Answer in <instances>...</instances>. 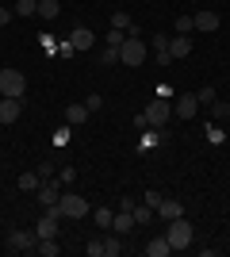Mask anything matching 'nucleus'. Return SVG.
<instances>
[{
  "label": "nucleus",
  "mask_w": 230,
  "mask_h": 257,
  "mask_svg": "<svg viewBox=\"0 0 230 257\" xmlns=\"http://www.w3.org/2000/svg\"><path fill=\"white\" fill-rule=\"evenodd\" d=\"M142 119H146V127H165V123L173 119V104H169V100H161V96H153L150 104H146Z\"/></svg>",
  "instance_id": "2"
},
{
  "label": "nucleus",
  "mask_w": 230,
  "mask_h": 257,
  "mask_svg": "<svg viewBox=\"0 0 230 257\" xmlns=\"http://www.w3.org/2000/svg\"><path fill=\"white\" fill-rule=\"evenodd\" d=\"M58 181H62V184H73L77 181V169H73V165H62V169H58Z\"/></svg>",
  "instance_id": "33"
},
{
  "label": "nucleus",
  "mask_w": 230,
  "mask_h": 257,
  "mask_svg": "<svg viewBox=\"0 0 230 257\" xmlns=\"http://www.w3.org/2000/svg\"><path fill=\"white\" fill-rule=\"evenodd\" d=\"M39 177H43V181H50V177H54V158H46V161H39Z\"/></svg>",
  "instance_id": "31"
},
{
  "label": "nucleus",
  "mask_w": 230,
  "mask_h": 257,
  "mask_svg": "<svg viewBox=\"0 0 230 257\" xmlns=\"http://www.w3.org/2000/svg\"><path fill=\"white\" fill-rule=\"evenodd\" d=\"M123 43H127V31H115V27H111V31H108V46H111V50H119Z\"/></svg>",
  "instance_id": "29"
},
{
  "label": "nucleus",
  "mask_w": 230,
  "mask_h": 257,
  "mask_svg": "<svg viewBox=\"0 0 230 257\" xmlns=\"http://www.w3.org/2000/svg\"><path fill=\"white\" fill-rule=\"evenodd\" d=\"M58 12H62L58 0H39V16H43V20H58Z\"/></svg>",
  "instance_id": "21"
},
{
  "label": "nucleus",
  "mask_w": 230,
  "mask_h": 257,
  "mask_svg": "<svg viewBox=\"0 0 230 257\" xmlns=\"http://www.w3.org/2000/svg\"><path fill=\"white\" fill-rule=\"evenodd\" d=\"M85 107H88V111H100V107H104V96H100V92H88V96H85Z\"/></svg>",
  "instance_id": "34"
},
{
  "label": "nucleus",
  "mask_w": 230,
  "mask_h": 257,
  "mask_svg": "<svg viewBox=\"0 0 230 257\" xmlns=\"http://www.w3.org/2000/svg\"><path fill=\"white\" fill-rule=\"evenodd\" d=\"M211 115H215V119H226V104H219V100H215V104H211Z\"/></svg>",
  "instance_id": "38"
},
{
  "label": "nucleus",
  "mask_w": 230,
  "mask_h": 257,
  "mask_svg": "<svg viewBox=\"0 0 230 257\" xmlns=\"http://www.w3.org/2000/svg\"><path fill=\"white\" fill-rule=\"evenodd\" d=\"M226 119H230V104H226Z\"/></svg>",
  "instance_id": "42"
},
{
  "label": "nucleus",
  "mask_w": 230,
  "mask_h": 257,
  "mask_svg": "<svg viewBox=\"0 0 230 257\" xmlns=\"http://www.w3.org/2000/svg\"><path fill=\"white\" fill-rule=\"evenodd\" d=\"M58 223H62V211H58V204H54V207H46V215L35 223V234L39 238H58Z\"/></svg>",
  "instance_id": "7"
},
{
  "label": "nucleus",
  "mask_w": 230,
  "mask_h": 257,
  "mask_svg": "<svg viewBox=\"0 0 230 257\" xmlns=\"http://www.w3.org/2000/svg\"><path fill=\"white\" fill-rule=\"evenodd\" d=\"M8 20H12V8H4V4H0V27H4Z\"/></svg>",
  "instance_id": "41"
},
{
  "label": "nucleus",
  "mask_w": 230,
  "mask_h": 257,
  "mask_svg": "<svg viewBox=\"0 0 230 257\" xmlns=\"http://www.w3.org/2000/svg\"><path fill=\"white\" fill-rule=\"evenodd\" d=\"M54 142H58V146H66V142H69V127H62V131H58V135H54Z\"/></svg>",
  "instance_id": "39"
},
{
  "label": "nucleus",
  "mask_w": 230,
  "mask_h": 257,
  "mask_svg": "<svg viewBox=\"0 0 230 257\" xmlns=\"http://www.w3.org/2000/svg\"><path fill=\"white\" fill-rule=\"evenodd\" d=\"M119 253H123V246H119V234L111 230V234L104 238V257H119Z\"/></svg>",
  "instance_id": "23"
},
{
  "label": "nucleus",
  "mask_w": 230,
  "mask_h": 257,
  "mask_svg": "<svg viewBox=\"0 0 230 257\" xmlns=\"http://www.w3.org/2000/svg\"><path fill=\"white\" fill-rule=\"evenodd\" d=\"M176 35H192L196 31V23H192V16H176V27H173Z\"/></svg>",
  "instance_id": "26"
},
{
  "label": "nucleus",
  "mask_w": 230,
  "mask_h": 257,
  "mask_svg": "<svg viewBox=\"0 0 230 257\" xmlns=\"http://www.w3.org/2000/svg\"><path fill=\"white\" fill-rule=\"evenodd\" d=\"M192 23H196V31H219V16L215 12H196Z\"/></svg>",
  "instance_id": "17"
},
{
  "label": "nucleus",
  "mask_w": 230,
  "mask_h": 257,
  "mask_svg": "<svg viewBox=\"0 0 230 257\" xmlns=\"http://www.w3.org/2000/svg\"><path fill=\"white\" fill-rule=\"evenodd\" d=\"M35 253H43V257H58V253H62V246H58V238H39Z\"/></svg>",
  "instance_id": "20"
},
{
  "label": "nucleus",
  "mask_w": 230,
  "mask_h": 257,
  "mask_svg": "<svg viewBox=\"0 0 230 257\" xmlns=\"http://www.w3.org/2000/svg\"><path fill=\"white\" fill-rule=\"evenodd\" d=\"M58 54H62V58H73L77 50H73V43H62V46H58Z\"/></svg>",
  "instance_id": "40"
},
{
  "label": "nucleus",
  "mask_w": 230,
  "mask_h": 257,
  "mask_svg": "<svg viewBox=\"0 0 230 257\" xmlns=\"http://www.w3.org/2000/svg\"><path fill=\"white\" fill-rule=\"evenodd\" d=\"M196 111H199L196 92H180L176 96V119H196Z\"/></svg>",
  "instance_id": "9"
},
{
  "label": "nucleus",
  "mask_w": 230,
  "mask_h": 257,
  "mask_svg": "<svg viewBox=\"0 0 230 257\" xmlns=\"http://www.w3.org/2000/svg\"><path fill=\"white\" fill-rule=\"evenodd\" d=\"M173 253V246H169V238H150V242H146V257H169Z\"/></svg>",
  "instance_id": "16"
},
{
  "label": "nucleus",
  "mask_w": 230,
  "mask_h": 257,
  "mask_svg": "<svg viewBox=\"0 0 230 257\" xmlns=\"http://www.w3.org/2000/svg\"><path fill=\"white\" fill-rule=\"evenodd\" d=\"M85 253L88 257H104V242H100V238L96 242H85Z\"/></svg>",
  "instance_id": "36"
},
{
  "label": "nucleus",
  "mask_w": 230,
  "mask_h": 257,
  "mask_svg": "<svg viewBox=\"0 0 230 257\" xmlns=\"http://www.w3.org/2000/svg\"><path fill=\"white\" fill-rule=\"evenodd\" d=\"M92 219H96V226L111 230V219H115V211H111V207H96V211H92Z\"/></svg>",
  "instance_id": "24"
},
{
  "label": "nucleus",
  "mask_w": 230,
  "mask_h": 257,
  "mask_svg": "<svg viewBox=\"0 0 230 257\" xmlns=\"http://www.w3.org/2000/svg\"><path fill=\"white\" fill-rule=\"evenodd\" d=\"M165 238H169V246H173L176 253H180V249H188V246H192V238H196V230H192V223H188L184 215H180V219H173V223H169Z\"/></svg>",
  "instance_id": "1"
},
{
  "label": "nucleus",
  "mask_w": 230,
  "mask_h": 257,
  "mask_svg": "<svg viewBox=\"0 0 230 257\" xmlns=\"http://www.w3.org/2000/svg\"><path fill=\"white\" fill-rule=\"evenodd\" d=\"M169 39H173V35H169V31H153V35H150L153 50H165V46H169Z\"/></svg>",
  "instance_id": "27"
},
{
  "label": "nucleus",
  "mask_w": 230,
  "mask_h": 257,
  "mask_svg": "<svg viewBox=\"0 0 230 257\" xmlns=\"http://www.w3.org/2000/svg\"><path fill=\"white\" fill-rule=\"evenodd\" d=\"M134 226H138V223H134L131 211H115V219H111V230H115V234H131Z\"/></svg>",
  "instance_id": "14"
},
{
  "label": "nucleus",
  "mask_w": 230,
  "mask_h": 257,
  "mask_svg": "<svg viewBox=\"0 0 230 257\" xmlns=\"http://www.w3.org/2000/svg\"><path fill=\"white\" fill-rule=\"evenodd\" d=\"M20 115H23V100H16V96L0 100V123H16Z\"/></svg>",
  "instance_id": "11"
},
{
  "label": "nucleus",
  "mask_w": 230,
  "mask_h": 257,
  "mask_svg": "<svg viewBox=\"0 0 230 257\" xmlns=\"http://www.w3.org/2000/svg\"><path fill=\"white\" fill-rule=\"evenodd\" d=\"M0 69H4V65H0Z\"/></svg>",
  "instance_id": "43"
},
{
  "label": "nucleus",
  "mask_w": 230,
  "mask_h": 257,
  "mask_svg": "<svg viewBox=\"0 0 230 257\" xmlns=\"http://www.w3.org/2000/svg\"><path fill=\"white\" fill-rule=\"evenodd\" d=\"M196 100H199V104H215V88H199V92H196Z\"/></svg>",
  "instance_id": "37"
},
{
  "label": "nucleus",
  "mask_w": 230,
  "mask_h": 257,
  "mask_svg": "<svg viewBox=\"0 0 230 257\" xmlns=\"http://www.w3.org/2000/svg\"><path fill=\"white\" fill-rule=\"evenodd\" d=\"M39 184H43L39 173H23V177H20V188H23V192H39Z\"/></svg>",
  "instance_id": "25"
},
{
  "label": "nucleus",
  "mask_w": 230,
  "mask_h": 257,
  "mask_svg": "<svg viewBox=\"0 0 230 257\" xmlns=\"http://www.w3.org/2000/svg\"><path fill=\"white\" fill-rule=\"evenodd\" d=\"M58 211H62V219H85V215H92L88 204H85V196H77V192H62Z\"/></svg>",
  "instance_id": "4"
},
{
  "label": "nucleus",
  "mask_w": 230,
  "mask_h": 257,
  "mask_svg": "<svg viewBox=\"0 0 230 257\" xmlns=\"http://www.w3.org/2000/svg\"><path fill=\"white\" fill-rule=\"evenodd\" d=\"M96 62H100V65H115V62H119V50H111V46H104Z\"/></svg>",
  "instance_id": "28"
},
{
  "label": "nucleus",
  "mask_w": 230,
  "mask_h": 257,
  "mask_svg": "<svg viewBox=\"0 0 230 257\" xmlns=\"http://www.w3.org/2000/svg\"><path fill=\"white\" fill-rule=\"evenodd\" d=\"M153 62L161 65V69H169V65H173L176 58H173V54H169V46H165V50H157V58H153Z\"/></svg>",
  "instance_id": "35"
},
{
  "label": "nucleus",
  "mask_w": 230,
  "mask_h": 257,
  "mask_svg": "<svg viewBox=\"0 0 230 257\" xmlns=\"http://www.w3.org/2000/svg\"><path fill=\"white\" fill-rule=\"evenodd\" d=\"M35 196H39V204H43V207H54L58 204V200H62V192H58V184H39V192H35Z\"/></svg>",
  "instance_id": "15"
},
{
  "label": "nucleus",
  "mask_w": 230,
  "mask_h": 257,
  "mask_svg": "<svg viewBox=\"0 0 230 257\" xmlns=\"http://www.w3.org/2000/svg\"><path fill=\"white\" fill-rule=\"evenodd\" d=\"M85 119H88V107H85V104H69V107H66V123H69V127L85 123Z\"/></svg>",
  "instance_id": "18"
},
{
  "label": "nucleus",
  "mask_w": 230,
  "mask_h": 257,
  "mask_svg": "<svg viewBox=\"0 0 230 257\" xmlns=\"http://www.w3.org/2000/svg\"><path fill=\"white\" fill-rule=\"evenodd\" d=\"M134 223H150V219H157V211H153V207L150 204H134Z\"/></svg>",
  "instance_id": "22"
},
{
  "label": "nucleus",
  "mask_w": 230,
  "mask_h": 257,
  "mask_svg": "<svg viewBox=\"0 0 230 257\" xmlns=\"http://www.w3.org/2000/svg\"><path fill=\"white\" fill-rule=\"evenodd\" d=\"M12 16H23V20H27V16H39V0H16V4H12Z\"/></svg>",
  "instance_id": "19"
},
{
  "label": "nucleus",
  "mask_w": 230,
  "mask_h": 257,
  "mask_svg": "<svg viewBox=\"0 0 230 257\" xmlns=\"http://www.w3.org/2000/svg\"><path fill=\"white\" fill-rule=\"evenodd\" d=\"M161 200H165V192H157V188H146V200H142V204H150L153 211H157V204H161Z\"/></svg>",
  "instance_id": "32"
},
{
  "label": "nucleus",
  "mask_w": 230,
  "mask_h": 257,
  "mask_svg": "<svg viewBox=\"0 0 230 257\" xmlns=\"http://www.w3.org/2000/svg\"><path fill=\"white\" fill-rule=\"evenodd\" d=\"M23 92H27V77H23L20 69H0V96L23 100Z\"/></svg>",
  "instance_id": "3"
},
{
  "label": "nucleus",
  "mask_w": 230,
  "mask_h": 257,
  "mask_svg": "<svg viewBox=\"0 0 230 257\" xmlns=\"http://www.w3.org/2000/svg\"><path fill=\"white\" fill-rule=\"evenodd\" d=\"M169 54H173L176 62L188 58V54H192V35H173V39H169Z\"/></svg>",
  "instance_id": "13"
},
{
  "label": "nucleus",
  "mask_w": 230,
  "mask_h": 257,
  "mask_svg": "<svg viewBox=\"0 0 230 257\" xmlns=\"http://www.w3.org/2000/svg\"><path fill=\"white\" fill-rule=\"evenodd\" d=\"M111 27H115V31H127V27H131V16H127V12H115V16H111Z\"/></svg>",
  "instance_id": "30"
},
{
  "label": "nucleus",
  "mask_w": 230,
  "mask_h": 257,
  "mask_svg": "<svg viewBox=\"0 0 230 257\" xmlns=\"http://www.w3.org/2000/svg\"><path fill=\"white\" fill-rule=\"evenodd\" d=\"M169 135H165V127H146L142 131V142H138V154H146V150H153L157 142H165Z\"/></svg>",
  "instance_id": "12"
},
{
  "label": "nucleus",
  "mask_w": 230,
  "mask_h": 257,
  "mask_svg": "<svg viewBox=\"0 0 230 257\" xmlns=\"http://www.w3.org/2000/svg\"><path fill=\"white\" fill-rule=\"evenodd\" d=\"M69 43H73V50H77V54H88L92 46H96V35L88 31L85 23H77V27H73V35H69Z\"/></svg>",
  "instance_id": "8"
},
{
  "label": "nucleus",
  "mask_w": 230,
  "mask_h": 257,
  "mask_svg": "<svg viewBox=\"0 0 230 257\" xmlns=\"http://www.w3.org/2000/svg\"><path fill=\"white\" fill-rule=\"evenodd\" d=\"M180 215H184V204L173 200V196H165L161 204H157V219H165V223H173V219H180Z\"/></svg>",
  "instance_id": "10"
},
{
  "label": "nucleus",
  "mask_w": 230,
  "mask_h": 257,
  "mask_svg": "<svg viewBox=\"0 0 230 257\" xmlns=\"http://www.w3.org/2000/svg\"><path fill=\"white\" fill-rule=\"evenodd\" d=\"M146 62V43L142 39H131V35H127V43L119 46V65H142Z\"/></svg>",
  "instance_id": "5"
},
{
  "label": "nucleus",
  "mask_w": 230,
  "mask_h": 257,
  "mask_svg": "<svg viewBox=\"0 0 230 257\" xmlns=\"http://www.w3.org/2000/svg\"><path fill=\"white\" fill-rule=\"evenodd\" d=\"M35 246H39V234H35V230H12L8 234L12 253H35Z\"/></svg>",
  "instance_id": "6"
}]
</instances>
